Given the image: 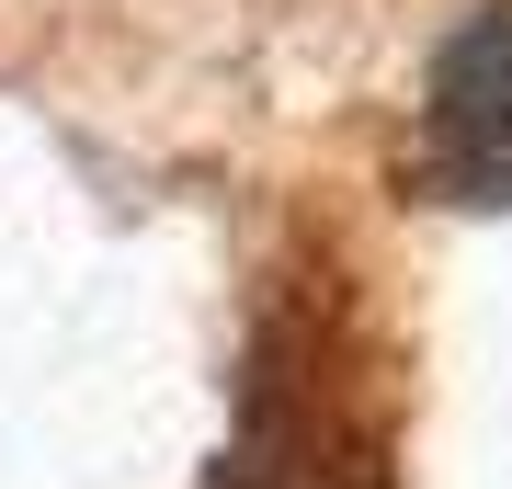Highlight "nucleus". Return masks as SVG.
I'll return each instance as SVG.
<instances>
[{
  "instance_id": "f257e3e1",
  "label": "nucleus",
  "mask_w": 512,
  "mask_h": 489,
  "mask_svg": "<svg viewBox=\"0 0 512 489\" xmlns=\"http://www.w3.org/2000/svg\"><path fill=\"white\" fill-rule=\"evenodd\" d=\"M421 126H433V160L456 194H512V0H478L433 46Z\"/></svg>"
}]
</instances>
